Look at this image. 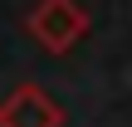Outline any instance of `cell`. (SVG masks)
Here are the masks:
<instances>
[{"label": "cell", "instance_id": "obj_1", "mask_svg": "<svg viewBox=\"0 0 132 127\" xmlns=\"http://www.w3.org/2000/svg\"><path fill=\"white\" fill-rule=\"evenodd\" d=\"M83 10H78V0H44L34 15H29V29H34V39L44 44V49H69L78 34H83Z\"/></svg>", "mask_w": 132, "mask_h": 127}, {"label": "cell", "instance_id": "obj_2", "mask_svg": "<svg viewBox=\"0 0 132 127\" xmlns=\"http://www.w3.org/2000/svg\"><path fill=\"white\" fill-rule=\"evenodd\" d=\"M54 122H59V108L34 88H20L0 108V127H54Z\"/></svg>", "mask_w": 132, "mask_h": 127}]
</instances>
